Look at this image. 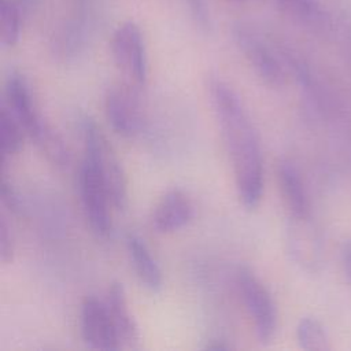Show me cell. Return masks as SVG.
Returning a JSON list of instances; mask_svg holds the SVG:
<instances>
[{
    "instance_id": "obj_1",
    "label": "cell",
    "mask_w": 351,
    "mask_h": 351,
    "mask_svg": "<svg viewBox=\"0 0 351 351\" xmlns=\"http://www.w3.org/2000/svg\"><path fill=\"white\" fill-rule=\"evenodd\" d=\"M208 89L232 163L237 196L247 210H255L263 192V162L258 130L240 96L229 84L213 78Z\"/></svg>"
},
{
    "instance_id": "obj_2",
    "label": "cell",
    "mask_w": 351,
    "mask_h": 351,
    "mask_svg": "<svg viewBox=\"0 0 351 351\" xmlns=\"http://www.w3.org/2000/svg\"><path fill=\"white\" fill-rule=\"evenodd\" d=\"M81 121L84 155L97 165L106 182L111 206L117 210H123L128 204V182L122 165L96 122L89 117H84Z\"/></svg>"
},
{
    "instance_id": "obj_3",
    "label": "cell",
    "mask_w": 351,
    "mask_h": 351,
    "mask_svg": "<svg viewBox=\"0 0 351 351\" xmlns=\"http://www.w3.org/2000/svg\"><path fill=\"white\" fill-rule=\"evenodd\" d=\"M237 287L245 310L254 324V330L261 344L273 340L277 330V307L270 291L247 266L237 271Z\"/></svg>"
},
{
    "instance_id": "obj_4",
    "label": "cell",
    "mask_w": 351,
    "mask_h": 351,
    "mask_svg": "<svg viewBox=\"0 0 351 351\" xmlns=\"http://www.w3.org/2000/svg\"><path fill=\"white\" fill-rule=\"evenodd\" d=\"M232 37L255 74L270 88L285 84V69L274 49L250 25L239 22L232 27Z\"/></svg>"
},
{
    "instance_id": "obj_5",
    "label": "cell",
    "mask_w": 351,
    "mask_h": 351,
    "mask_svg": "<svg viewBox=\"0 0 351 351\" xmlns=\"http://www.w3.org/2000/svg\"><path fill=\"white\" fill-rule=\"evenodd\" d=\"M111 53L115 66L126 82L141 88L148 77V59L144 36L132 21L121 23L111 37Z\"/></svg>"
},
{
    "instance_id": "obj_6",
    "label": "cell",
    "mask_w": 351,
    "mask_h": 351,
    "mask_svg": "<svg viewBox=\"0 0 351 351\" xmlns=\"http://www.w3.org/2000/svg\"><path fill=\"white\" fill-rule=\"evenodd\" d=\"M80 195L85 217L92 232L99 237H108L112 226L110 219V195L97 165L84 155L80 167Z\"/></svg>"
},
{
    "instance_id": "obj_7",
    "label": "cell",
    "mask_w": 351,
    "mask_h": 351,
    "mask_svg": "<svg viewBox=\"0 0 351 351\" xmlns=\"http://www.w3.org/2000/svg\"><path fill=\"white\" fill-rule=\"evenodd\" d=\"M137 86L123 82L107 89L104 112L112 130L122 137L132 138L143 126V110L136 92Z\"/></svg>"
},
{
    "instance_id": "obj_8",
    "label": "cell",
    "mask_w": 351,
    "mask_h": 351,
    "mask_svg": "<svg viewBox=\"0 0 351 351\" xmlns=\"http://www.w3.org/2000/svg\"><path fill=\"white\" fill-rule=\"evenodd\" d=\"M8 110L19 121L25 133L34 143L48 129L49 123L37 111L30 86L19 71H11L5 81V103Z\"/></svg>"
},
{
    "instance_id": "obj_9",
    "label": "cell",
    "mask_w": 351,
    "mask_h": 351,
    "mask_svg": "<svg viewBox=\"0 0 351 351\" xmlns=\"http://www.w3.org/2000/svg\"><path fill=\"white\" fill-rule=\"evenodd\" d=\"M81 335L84 343L92 350L121 348L108 307L95 296H86L81 304Z\"/></svg>"
},
{
    "instance_id": "obj_10",
    "label": "cell",
    "mask_w": 351,
    "mask_h": 351,
    "mask_svg": "<svg viewBox=\"0 0 351 351\" xmlns=\"http://www.w3.org/2000/svg\"><path fill=\"white\" fill-rule=\"evenodd\" d=\"M195 215L193 203L189 196L181 189L167 191L156 203L151 225L159 233L176 232L186 226Z\"/></svg>"
},
{
    "instance_id": "obj_11",
    "label": "cell",
    "mask_w": 351,
    "mask_h": 351,
    "mask_svg": "<svg viewBox=\"0 0 351 351\" xmlns=\"http://www.w3.org/2000/svg\"><path fill=\"white\" fill-rule=\"evenodd\" d=\"M288 250L292 259L304 270L314 271L319 265V240L308 217H291L288 226Z\"/></svg>"
},
{
    "instance_id": "obj_12",
    "label": "cell",
    "mask_w": 351,
    "mask_h": 351,
    "mask_svg": "<svg viewBox=\"0 0 351 351\" xmlns=\"http://www.w3.org/2000/svg\"><path fill=\"white\" fill-rule=\"evenodd\" d=\"M106 304L108 307L121 348H137L140 343L138 326L130 313L125 288L114 281L107 292Z\"/></svg>"
},
{
    "instance_id": "obj_13",
    "label": "cell",
    "mask_w": 351,
    "mask_h": 351,
    "mask_svg": "<svg viewBox=\"0 0 351 351\" xmlns=\"http://www.w3.org/2000/svg\"><path fill=\"white\" fill-rule=\"evenodd\" d=\"M126 250L138 281L151 292H159L163 285L162 270L152 256L145 241L134 234L126 236Z\"/></svg>"
},
{
    "instance_id": "obj_14",
    "label": "cell",
    "mask_w": 351,
    "mask_h": 351,
    "mask_svg": "<svg viewBox=\"0 0 351 351\" xmlns=\"http://www.w3.org/2000/svg\"><path fill=\"white\" fill-rule=\"evenodd\" d=\"M278 182L291 217H308L310 204L303 180L295 165L288 159L278 163Z\"/></svg>"
},
{
    "instance_id": "obj_15",
    "label": "cell",
    "mask_w": 351,
    "mask_h": 351,
    "mask_svg": "<svg viewBox=\"0 0 351 351\" xmlns=\"http://www.w3.org/2000/svg\"><path fill=\"white\" fill-rule=\"evenodd\" d=\"M92 21L88 14H81L69 21V23L62 27L56 37V52L63 58L77 56L85 49L92 36Z\"/></svg>"
},
{
    "instance_id": "obj_16",
    "label": "cell",
    "mask_w": 351,
    "mask_h": 351,
    "mask_svg": "<svg viewBox=\"0 0 351 351\" xmlns=\"http://www.w3.org/2000/svg\"><path fill=\"white\" fill-rule=\"evenodd\" d=\"M277 8L293 22L311 29L325 25L326 16L317 0H274Z\"/></svg>"
},
{
    "instance_id": "obj_17",
    "label": "cell",
    "mask_w": 351,
    "mask_h": 351,
    "mask_svg": "<svg viewBox=\"0 0 351 351\" xmlns=\"http://www.w3.org/2000/svg\"><path fill=\"white\" fill-rule=\"evenodd\" d=\"M25 129L5 104L0 110V152L1 163H5L8 158L15 156L23 145Z\"/></svg>"
},
{
    "instance_id": "obj_18",
    "label": "cell",
    "mask_w": 351,
    "mask_h": 351,
    "mask_svg": "<svg viewBox=\"0 0 351 351\" xmlns=\"http://www.w3.org/2000/svg\"><path fill=\"white\" fill-rule=\"evenodd\" d=\"M296 339L300 348L306 351H326L330 348L325 326L315 317L307 315L299 319Z\"/></svg>"
},
{
    "instance_id": "obj_19",
    "label": "cell",
    "mask_w": 351,
    "mask_h": 351,
    "mask_svg": "<svg viewBox=\"0 0 351 351\" xmlns=\"http://www.w3.org/2000/svg\"><path fill=\"white\" fill-rule=\"evenodd\" d=\"M23 12L12 0H0V43L12 48L19 41Z\"/></svg>"
},
{
    "instance_id": "obj_20",
    "label": "cell",
    "mask_w": 351,
    "mask_h": 351,
    "mask_svg": "<svg viewBox=\"0 0 351 351\" xmlns=\"http://www.w3.org/2000/svg\"><path fill=\"white\" fill-rule=\"evenodd\" d=\"M14 256V237L7 219H0V261L1 263H10Z\"/></svg>"
},
{
    "instance_id": "obj_21",
    "label": "cell",
    "mask_w": 351,
    "mask_h": 351,
    "mask_svg": "<svg viewBox=\"0 0 351 351\" xmlns=\"http://www.w3.org/2000/svg\"><path fill=\"white\" fill-rule=\"evenodd\" d=\"M0 195H1V202L3 204L10 208L12 213H19L21 210V203H19V197L16 195V192L14 191V188L11 186V184L7 181V178L1 177V184H0Z\"/></svg>"
},
{
    "instance_id": "obj_22",
    "label": "cell",
    "mask_w": 351,
    "mask_h": 351,
    "mask_svg": "<svg viewBox=\"0 0 351 351\" xmlns=\"http://www.w3.org/2000/svg\"><path fill=\"white\" fill-rule=\"evenodd\" d=\"M340 258H341V266H343L344 276L351 288V239H346L343 241L341 250H340Z\"/></svg>"
},
{
    "instance_id": "obj_23",
    "label": "cell",
    "mask_w": 351,
    "mask_h": 351,
    "mask_svg": "<svg viewBox=\"0 0 351 351\" xmlns=\"http://www.w3.org/2000/svg\"><path fill=\"white\" fill-rule=\"evenodd\" d=\"M204 350H213V351H219V350H229L230 346L226 344L223 340H213L211 343H207L204 347Z\"/></svg>"
},
{
    "instance_id": "obj_24",
    "label": "cell",
    "mask_w": 351,
    "mask_h": 351,
    "mask_svg": "<svg viewBox=\"0 0 351 351\" xmlns=\"http://www.w3.org/2000/svg\"><path fill=\"white\" fill-rule=\"evenodd\" d=\"M12 1L21 8L22 12H26V11H30L33 7H36L40 0H12Z\"/></svg>"
},
{
    "instance_id": "obj_25",
    "label": "cell",
    "mask_w": 351,
    "mask_h": 351,
    "mask_svg": "<svg viewBox=\"0 0 351 351\" xmlns=\"http://www.w3.org/2000/svg\"><path fill=\"white\" fill-rule=\"evenodd\" d=\"M236 1H241V0H236Z\"/></svg>"
}]
</instances>
